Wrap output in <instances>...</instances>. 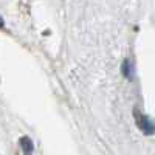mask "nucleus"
Segmentation results:
<instances>
[{
  "label": "nucleus",
  "mask_w": 155,
  "mask_h": 155,
  "mask_svg": "<svg viewBox=\"0 0 155 155\" xmlns=\"http://www.w3.org/2000/svg\"><path fill=\"white\" fill-rule=\"evenodd\" d=\"M134 118L138 126V129L144 135H153L155 134V123L149 118L147 115H143L140 110H134Z\"/></svg>",
  "instance_id": "nucleus-1"
},
{
  "label": "nucleus",
  "mask_w": 155,
  "mask_h": 155,
  "mask_svg": "<svg viewBox=\"0 0 155 155\" xmlns=\"http://www.w3.org/2000/svg\"><path fill=\"white\" fill-rule=\"evenodd\" d=\"M20 146H22V150H23L25 155H33L34 144H33V141L28 137H22L20 138Z\"/></svg>",
  "instance_id": "nucleus-2"
},
{
  "label": "nucleus",
  "mask_w": 155,
  "mask_h": 155,
  "mask_svg": "<svg viewBox=\"0 0 155 155\" xmlns=\"http://www.w3.org/2000/svg\"><path fill=\"white\" fill-rule=\"evenodd\" d=\"M130 68H132L130 62H129V61H124V64H123V73H124V76H126V78H129V79H130V76H132Z\"/></svg>",
  "instance_id": "nucleus-3"
}]
</instances>
